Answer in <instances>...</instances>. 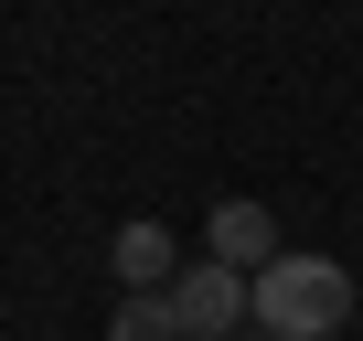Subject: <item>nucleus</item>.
<instances>
[{"mask_svg": "<svg viewBox=\"0 0 363 341\" xmlns=\"http://www.w3.org/2000/svg\"><path fill=\"white\" fill-rule=\"evenodd\" d=\"M342 320H352V267L342 256H278V267H257V330L331 341Z\"/></svg>", "mask_w": 363, "mask_h": 341, "instance_id": "f257e3e1", "label": "nucleus"}, {"mask_svg": "<svg viewBox=\"0 0 363 341\" xmlns=\"http://www.w3.org/2000/svg\"><path fill=\"white\" fill-rule=\"evenodd\" d=\"M171 309H182V341H246L257 330V277H235L225 256H193L171 277Z\"/></svg>", "mask_w": 363, "mask_h": 341, "instance_id": "f03ea898", "label": "nucleus"}, {"mask_svg": "<svg viewBox=\"0 0 363 341\" xmlns=\"http://www.w3.org/2000/svg\"><path fill=\"white\" fill-rule=\"evenodd\" d=\"M214 256H225L235 277L278 267V214H267V203H214Z\"/></svg>", "mask_w": 363, "mask_h": 341, "instance_id": "7ed1b4c3", "label": "nucleus"}, {"mask_svg": "<svg viewBox=\"0 0 363 341\" xmlns=\"http://www.w3.org/2000/svg\"><path fill=\"white\" fill-rule=\"evenodd\" d=\"M107 256H118V288H128V299L182 277V256H171V235H160V224H118V245H107Z\"/></svg>", "mask_w": 363, "mask_h": 341, "instance_id": "20e7f679", "label": "nucleus"}, {"mask_svg": "<svg viewBox=\"0 0 363 341\" xmlns=\"http://www.w3.org/2000/svg\"><path fill=\"white\" fill-rule=\"evenodd\" d=\"M107 341H182V309H171V288H139V299H118Z\"/></svg>", "mask_w": 363, "mask_h": 341, "instance_id": "39448f33", "label": "nucleus"}, {"mask_svg": "<svg viewBox=\"0 0 363 341\" xmlns=\"http://www.w3.org/2000/svg\"><path fill=\"white\" fill-rule=\"evenodd\" d=\"M246 341H278V330H246Z\"/></svg>", "mask_w": 363, "mask_h": 341, "instance_id": "423d86ee", "label": "nucleus"}]
</instances>
